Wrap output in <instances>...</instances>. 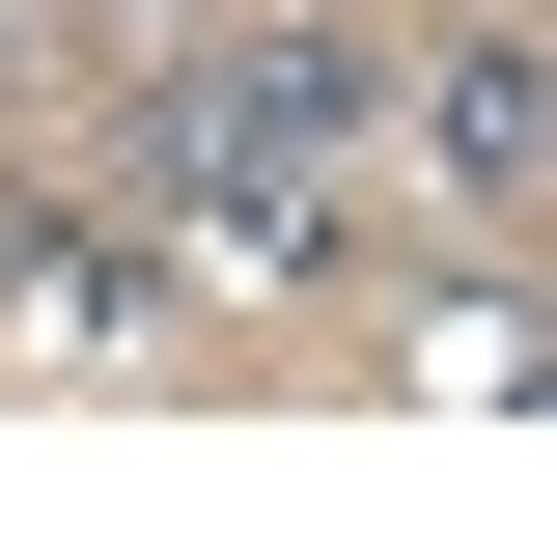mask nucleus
I'll use <instances>...</instances> for the list:
<instances>
[{
    "label": "nucleus",
    "mask_w": 557,
    "mask_h": 557,
    "mask_svg": "<svg viewBox=\"0 0 557 557\" xmlns=\"http://www.w3.org/2000/svg\"><path fill=\"white\" fill-rule=\"evenodd\" d=\"M335 168H362V57H307V28L139 84V223H168V251H223V278L307 251V223H335Z\"/></svg>",
    "instance_id": "f257e3e1"
},
{
    "label": "nucleus",
    "mask_w": 557,
    "mask_h": 557,
    "mask_svg": "<svg viewBox=\"0 0 557 557\" xmlns=\"http://www.w3.org/2000/svg\"><path fill=\"white\" fill-rule=\"evenodd\" d=\"M418 139H446L474 196H530V168H557V57H530V28H446V84H418Z\"/></svg>",
    "instance_id": "f03ea898"
}]
</instances>
